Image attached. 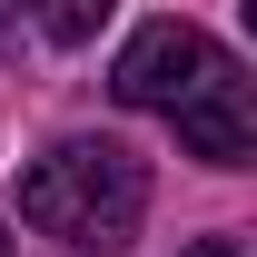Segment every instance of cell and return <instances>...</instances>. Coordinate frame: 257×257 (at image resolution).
I'll list each match as a JSON object with an SVG mask.
<instances>
[{
  "label": "cell",
  "mask_w": 257,
  "mask_h": 257,
  "mask_svg": "<svg viewBox=\"0 0 257 257\" xmlns=\"http://www.w3.org/2000/svg\"><path fill=\"white\" fill-rule=\"evenodd\" d=\"M20 218L79 257H119L149 227V159L128 139H60L20 168Z\"/></svg>",
  "instance_id": "6da1fadb"
},
{
  "label": "cell",
  "mask_w": 257,
  "mask_h": 257,
  "mask_svg": "<svg viewBox=\"0 0 257 257\" xmlns=\"http://www.w3.org/2000/svg\"><path fill=\"white\" fill-rule=\"evenodd\" d=\"M218 60H227V50L198 30V20H139V30L119 40V60H109V99H119V109H159V119H178Z\"/></svg>",
  "instance_id": "7a4b0ae2"
},
{
  "label": "cell",
  "mask_w": 257,
  "mask_h": 257,
  "mask_svg": "<svg viewBox=\"0 0 257 257\" xmlns=\"http://www.w3.org/2000/svg\"><path fill=\"white\" fill-rule=\"evenodd\" d=\"M168 128H178V149H188V159L247 168V159H257V79H247L237 60H218L208 79H198V99H188Z\"/></svg>",
  "instance_id": "3957f363"
},
{
  "label": "cell",
  "mask_w": 257,
  "mask_h": 257,
  "mask_svg": "<svg viewBox=\"0 0 257 257\" xmlns=\"http://www.w3.org/2000/svg\"><path fill=\"white\" fill-rule=\"evenodd\" d=\"M99 20H109V0H60V10H40V30L60 40V50H79V40H99Z\"/></svg>",
  "instance_id": "277c9868"
},
{
  "label": "cell",
  "mask_w": 257,
  "mask_h": 257,
  "mask_svg": "<svg viewBox=\"0 0 257 257\" xmlns=\"http://www.w3.org/2000/svg\"><path fill=\"white\" fill-rule=\"evenodd\" d=\"M188 257H247V247H237V237H198Z\"/></svg>",
  "instance_id": "5b68a950"
},
{
  "label": "cell",
  "mask_w": 257,
  "mask_h": 257,
  "mask_svg": "<svg viewBox=\"0 0 257 257\" xmlns=\"http://www.w3.org/2000/svg\"><path fill=\"white\" fill-rule=\"evenodd\" d=\"M0 257H10V227H0Z\"/></svg>",
  "instance_id": "8992f818"
},
{
  "label": "cell",
  "mask_w": 257,
  "mask_h": 257,
  "mask_svg": "<svg viewBox=\"0 0 257 257\" xmlns=\"http://www.w3.org/2000/svg\"><path fill=\"white\" fill-rule=\"evenodd\" d=\"M0 30H10V10H0Z\"/></svg>",
  "instance_id": "52a82bcc"
}]
</instances>
